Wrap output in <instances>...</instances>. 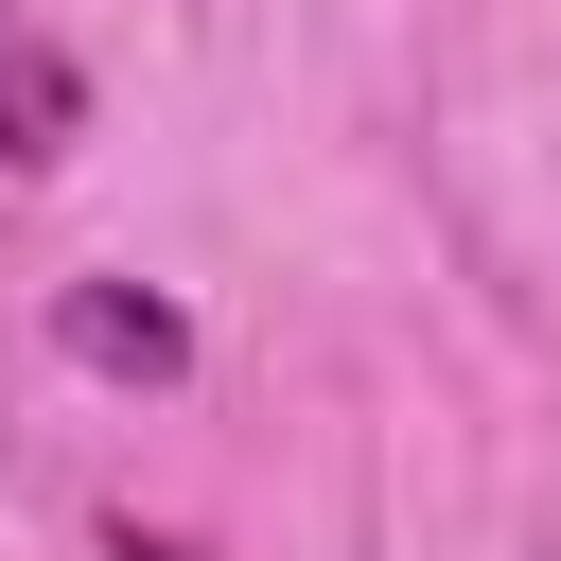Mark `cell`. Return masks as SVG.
I'll list each match as a JSON object with an SVG mask.
<instances>
[{
	"label": "cell",
	"instance_id": "obj_3",
	"mask_svg": "<svg viewBox=\"0 0 561 561\" xmlns=\"http://www.w3.org/2000/svg\"><path fill=\"white\" fill-rule=\"evenodd\" d=\"M105 561H175V543H105Z\"/></svg>",
	"mask_w": 561,
	"mask_h": 561
},
{
	"label": "cell",
	"instance_id": "obj_1",
	"mask_svg": "<svg viewBox=\"0 0 561 561\" xmlns=\"http://www.w3.org/2000/svg\"><path fill=\"white\" fill-rule=\"evenodd\" d=\"M53 351L105 368V386H175V368H193V316H175V298H123V280H70V298H53Z\"/></svg>",
	"mask_w": 561,
	"mask_h": 561
},
{
	"label": "cell",
	"instance_id": "obj_2",
	"mask_svg": "<svg viewBox=\"0 0 561 561\" xmlns=\"http://www.w3.org/2000/svg\"><path fill=\"white\" fill-rule=\"evenodd\" d=\"M70 123H88V70H70L35 18H0V175H53Z\"/></svg>",
	"mask_w": 561,
	"mask_h": 561
}]
</instances>
